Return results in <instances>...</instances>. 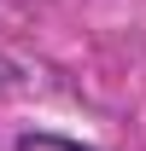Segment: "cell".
<instances>
[{"label":"cell","instance_id":"obj_1","mask_svg":"<svg viewBox=\"0 0 146 151\" xmlns=\"http://www.w3.org/2000/svg\"><path fill=\"white\" fill-rule=\"evenodd\" d=\"M18 151H88V145H76V139H58V134H23Z\"/></svg>","mask_w":146,"mask_h":151}]
</instances>
